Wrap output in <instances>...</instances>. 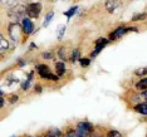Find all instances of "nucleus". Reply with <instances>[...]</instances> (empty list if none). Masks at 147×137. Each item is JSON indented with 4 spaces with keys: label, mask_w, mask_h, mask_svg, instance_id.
Returning a JSON list of instances; mask_svg holds the SVG:
<instances>
[{
    "label": "nucleus",
    "mask_w": 147,
    "mask_h": 137,
    "mask_svg": "<svg viewBox=\"0 0 147 137\" xmlns=\"http://www.w3.org/2000/svg\"><path fill=\"white\" fill-rule=\"evenodd\" d=\"M92 130V125L89 122H81L77 125V130H76V135L77 137H87L88 133Z\"/></svg>",
    "instance_id": "obj_1"
},
{
    "label": "nucleus",
    "mask_w": 147,
    "mask_h": 137,
    "mask_svg": "<svg viewBox=\"0 0 147 137\" xmlns=\"http://www.w3.org/2000/svg\"><path fill=\"white\" fill-rule=\"evenodd\" d=\"M42 8L43 6L40 3H32L26 6V14L29 15V18H38L42 11Z\"/></svg>",
    "instance_id": "obj_2"
},
{
    "label": "nucleus",
    "mask_w": 147,
    "mask_h": 137,
    "mask_svg": "<svg viewBox=\"0 0 147 137\" xmlns=\"http://www.w3.org/2000/svg\"><path fill=\"white\" fill-rule=\"evenodd\" d=\"M26 13V8L25 6H23V5H16L15 8H13L10 11H9V16H10V18H14V19H16V20H18V19H20L23 15H24Z\"/></svg>",
    "instance_id": "obj_3"
},
{
    "label": "nucleus",
    "mask_w": 147,
    "mask_h": 137,
    "mask_svg": "<svg viewBox=\"0 0 147 137\" xmlns=\"http://www.w3.org/2000/svg\"><path fill=\"white\" fill-rule=\"evenodd\" d=\"M128 30H136V28H125V26H119V28H117L113 33H111V36H109V39H111V40H115V39L119 38V36H122L125 33H127Z\"/></svg>",
    "instance_id": "obj_4"
},
{
    "label": "nucleus",
    "mask_w": 147,
    "mask_h": 137,
    "mask_svg": "<svg viewBox=\"0 0 147 137\" xmlns=\"http://www.w3.org/2000/svg\"><path fill=\"white\" fill-rule=\"evenodd\" d=\"M9 33H10V36L14 40H18L19 39V34H20V28H19L18 24H11L9 26Z\"/></svg>",
    "instance_id": "obj_5"
},
{
    "label": "nucleus",
    "mask_w": 147,
    "mask_h": 137,
    "mask_svg": "<svg viewBox=\"0 0 147 137\" xmlns=\"http://www.w3.org/2000/svg\"><path fill=\"white\" fill-rule=\"evenodd\" d=\"M106 44H108V40H107V39H103V38L98 39V40L96 42V51L92 53V55H93V57H96V55H97V53L101 52V49L103 48V47H106Z\"/></svg>",
    "instance_id": "obj_6"
},
{
    "label": "nucleus",
    "mask_w": 147,
    "mask_h": 137,
    "mask_svg": "<svg viewBox=\"0 0 147 137\" xmlns=\"http://www.w3.org/2000/svg\"><path fill=\"white\" fill-rule=\"evenodd\" d=\"M33 23L29 18H25L24 20H23V30H24V33H26V34H30V33L33 32Z\"/></svg>",
    "instance_id": "obj_7"
},
{
    "label": "nucleus",
    "mask_w": 147,
    "mask_h": 137,
    "mask_svg": "<svg viewBox=\"0 0 147 137\" xmlns=\"http://www.w3.org/2000/svg\"><path fill=\"white\" fill-rule=\"evenodd\" d=\"M36 69H38V72H39V74H40L42 78H47V77L51 74L49 68L45 64H38V65H36Z\"/></svg>",
    "instance_id": "obj_8"
},
{
    "label": "nucleus",
    "mask_w": 147,
    "mask_h": 137,
    "mask_svg": "<svg viewBox=\"0 0 147 137\" xmlns=\"http://www.w3.org/2000/svg\"><path fill=\"white\" fill-rule=\"evenodd\" d=\"M55 71H57V76L61 77L65 73V67H64V63L63 62H58L55 64Z\"/></svg>",
    "instance_id": "obj_9"
},
{
    "label": "nucleus",
    "mask_w": 147,
    "mask_h": 137,
    "mask_svg": "<svg viewBox=\"0 0 147 137\" xmlns=\"http://www.w3.org/2000/svg\"><path fill=\"white\" fill-rule=\"evenodd\" d=\"M117 6H119V3H118V1H107V3H106V8H107V10L111 11V13L115 10Z\"/></svg>",
    "instance_id": "obj_10"
},
{
    "label": "nucleus",
    "mask_w": 147,
    "mask_h": 137,
    "mask_svg": "<svg viewBox=\"0 0 147 137\" xmlns=\"http://www.w3.org/2000/svg\"><path fill=\"white\" fill-rule=\"evenodd\" d=\"M136 111L140 112L141 115L147 116V103H141V105L136 106Z\"/></svg>",
    "instance_id": "obj_11"
},
{
    "label": "nucleus",
    "mask_w": 147,
    "mask_h": 137,
    "mask_svg": "<svg viewBox=\"0 0 147 137\" xmlns=\"http://www.w3.org/2000/svg\"><path fill=\"white\" fill-rule=\"evenodd\" d=\"M61 135H62L61 130L52 128V130H49V131H48V133H47V137H59Z\"/></svg>",
    "instance_id": "obj_12"
},
{
    "label": "nucleus",
    "mask_w": 147,
    "mask_h": 137,
    "mask_svg": "<svg viewBox=\"0 0 147 137\" xmlns=\"http://www.w3.org/2000/svg\"><path fill=\"white\" fill-rule=\"evenodd\" d=\"M136 87L138 89H147V78H143V79H141L138 83L136 84Z\"/></svg>",
    "instance_id": "obj_13"
},
{
    "label": "nucleus",
    "mask_w": 147,
    "mask_h": 137,
    "mask_svg": "<svg viewBox=\"0 0 147 137\" xmlns=\"http://www.w3.org/2000/svg\"><path fill=\"white\" fill-rule=\"evenodd\" d=\"M77 10H78V8H77V6H73L72 9H69L68 11H65V13H64V15H65V16H68V18H71V16L74 15V13H76Z\"/></svg>",
    "instance_id": "obj_14"
},
{
    "label": "nucleus",
    "mask_w": 147,
    "mask_h": 137,
    "mask_svg": "<svg viewBox=\"0 0 147 137\" xmlns=\"http://www.w3.org/2000/svg\"><path fill=\"white\" fill-rule=\"evenodd\" d=\"M135 74L136 76H145V74H147V67H143V68L137 69V71L135 72Z\"/></svg>",
    "instance_id": "obj_15"
},
{
    "label": "nucleus",
    "mask_w": 147,
    "mask_h": 137,
    "mask_svg": "<svg viewBox=\"0 0 147 137\" xmlns=\"http://www.w3.org/2000/svg\"><path fill=\"white\" fill-rule=\"evenodd\" d=\"M107 137H122V135L118 131H111V132H108Z\"/></svg>",
    "instance_id": "obj_16"
},
{
    "label": "nucleus",
    "mask_w": 147,
    "mask_h": 137,
    "mask_svg": "<svg viewBox=\"0 0 147 137\" xmlns=\"http://www.w3.org/2000/svg\"><path fill=\"white\" fill-rule=\"evenodd\" d=\"M79 63L83 65V67H87V65H89V63H91V61H89L88 58H82V59H79Z\"/></svg>",
    "instance_id": "obj_17"
},
{
    "label": "nucleus",
    "mask_w": 147,
    "mask_h": 137,
    "mask_svg": "<svg viewBox=\"0 0 147 137\" xmlns=\"http://www.w3.org/2000/svg\"><path fill=\"white\" fill-rule=\"evenodd\" d=\"M78 57H79V51L78 49H74V51H73V54H72V62H76Z\"/></svg>",
    "instance_id": "obj_18"
},
{
    "label": "nucleus",
    "mask_w": 147,
    "mask_h": 137,
    "mask_svg": "<svg viewBox=\"0 0 147 137\" xmlns=\"http://www.w3.org/2000/svg\"><path fill=\"white\" fill-rule=\"evenodd\" d=\"M52 18H53V13H49V14L45 16V20H44V25H45V26L48 25V23L52 20Z\"/></svg>",
    "instance_id": "obj_19"
},
{
    "label": "nucleus",
    "mask_w": 147,
    "mask_h": 137,
    "mask_svg": "<svg viewBox=\"0 0 147 137\" xmlns=\"http://www.w3.org/2000/svg\"><path fill=\"white\" fill-rule=\"evenodd\" d=\"M145 18H146V14L143 13V14H140V15H135V16H133L132 20H133V22H136V20H140V19H145Z\"/></svg>",
    "instance_id": "obj_20"
},
{
    "label": "nucleus",
    "mask_w": 147,
    "mask_h": 137,
    "mask_svg": "<svg viewBox=\"0 0 147 137\" xmlns=\"http://www.w3.org/2000/svg\"><path fill=\"white\" fill-rule=\"evenodd\" d=\"M43 58H45V59H52L53 58V54L51 52H45V53H43Z\"/></svg>",
    "instance_id": "obj_21"
},
{
    "label": "nucleus",
    "mask_w": 147,
    "mask_h": 137,
    "mask_svg": "<svg viewBox=\"0 0 147 137\" xmlns=\"http://www.w3.org/2000/svg\"><path fill=\"white\" fill-rule=\"evenodd\" d=\"M64 53H65V49H64V48H62L61 51H59V55H61L63 59H65V58H67V55L64 54Z\"/></svg>",
    "instance_id": "obj_22"
},
{
    "label": "nucleus",
    "mask_w": 147,
    "mask_h": 137,
    "mask_svg": "<svg viewBox=\"0 0 147 137\" xmlns=\"http://www.w3.org/2000/svg\"><path fill=\"white\" fill-rule=\"evenodd\" d=\"M1 43H3L1 44V51H4V49L6 48V42H5V39L3 38V36H1Z\"/></svg>",
    "instance_id": "obj_23"
},
{
    "label": "nucleus",
    "mask_w": 147,
    "mask_h": 137,
    "mask_svg": "<svg viewBox=\"0 0 147 137\" xmlns=\"http://www.w3.org/2000/svg\"><path fill=\"white\" fill-rule=\"evenodd\" d=\"M143 97H145V98H146V99H147V91H146V92H145V93H143Z\"/></svg>",
    "instance_id": "obj_24"
},
{
    "label": "nucleus",
    "mask_w": 147,
    "mask_h": 137,
    "mask_svg": "<svg viewBox=\"0 0 147 137\" xmlns=\"http://www.w3.org/2000/svg\"><path fill=\"white\" fill-rule=\"evenodd\" d=\"M89 137H99V136H97V135H91Z\"/></svg>",
    "instance_id": "obj_25"
},
{
    "label": "nucleus",
    "mask_w": 147,
    "mask_h": 137,
    "mask_svg": "<svg viewBox=\"0 0 147 137\" xmlns=\"http://www.w3.org/2000/svg\"><path fill=\"white\" fill-rule=\"evenodd\" d=\"M13 137H15V136H13Z\"/></svg>",
    "instance_id": "obj_26"
}]
</instances>
